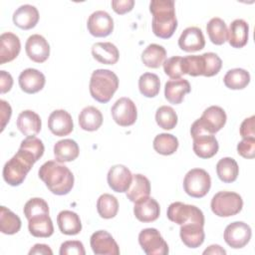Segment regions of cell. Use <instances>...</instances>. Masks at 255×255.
I'll return each mask as SVG.
<instances>
[{
    "mask_svg": "<svg viewBox=\"0 0 255 255\" xmlns=\"http://www.w3.org/2000/svg\"><path fill=\"white\" fill-rule=\"evenodd\" d=\"M38 174L48 189L56 195L68 194L74 186L72 171L58 161H46L41 165Z\"/></svg>",
    "mask_w": 255,
    "mask_h": 255,
    "instance_id": "cell-1",
    "label": "cell"
},
{
    "mask_svg": "<svg viewBox=\"0 0 255 255\" xmlns=\"http://www.w3.org/2000/svg\"><path fill=\"white\" fill-rule=\"evenodd\" d=\"M149 11L152 14V32L161 39L170 38L177 28L174 1L152 0L149 3Z\"/></svg>",
    "mask_w": 255,
    "mask_h": 255,
    "instance_id": "cell-2",
    "label": "cell"
},
{
    "mask_svg": "<svg viewBox=\"0 0 255 255\" xmlns=\"http://www.w3.org/2000/svg\"><path fill=\"white\" fill-rule=\"evenodd\" d=\"M119 88L118 76L107 69L93 72L90 80V94L94 100L106 104L111 101Z\"/></svg>",
    "mask_w": 255,
    "mask_h": 255,
    "instance_id": "cell-3",
    "label": "cell"
},
{
    "mask_svg": "<svg viewBox=\"0 0 255 255\" xmlns=\"http://www.w3.org/2000/svg\"><path fill=\"white\" fill-rule=\"evenodd\" d=\"M35 162V158L30 153L19 148L16 154L3 167L4 180L11 186L20 185Z\"/></svg>",
    "mask_w": 255,
    "mask_h": 255,
    "instance_id": "cell-4",
    "label": "cell"
},
{
    "mask_svg": "<svg viewBox=\"0 0 255 255\" xmlns=\"http://www.w3.org/2000/svg\"><path fill=\"white\" fill-rule=\"evenodd\" d=\"M226 114L218 106L207 108L202 116L196 120L190 128V134L193 137L200 134H213L219 131L226 124Z\"/></svg>",
    "mask_w": 255,
    "mask_h": 255,
    "instance_id": "cell-5",
    "label": "cell"
},
{
    "mask_svg": "<svg viewBox=\"0 0 255 255\" xmlns=\"http://www.w3.org/2000/svg\"><path fill=\"white\" fill-rule=\"evenodd\" d=\"M212 212L219 217H229L239 213L243 207L242 197L232 191H219L211 199Z\"/></svg>",
    "mask_w": 255,
    "mask_h": 255,
    "instance_id": "cell-6",
    "label": "cell"
},
{
    "mask_svg": "<svg viewBox=\"0 0 255 255\" xmlns=\"http://www.w3.org/2000/svg\"><path fill=\"white\" fill-rule=\"evenodd\" d=\"M166 215L170 221L178 225L186 223H196L202 226L204 225V215L198 207L179 201L172 202L168 206Z\"/></svg>",
    "mask_w": 255,
    "mask_h": 255,
    "instance_id": "cell-7",
    "label": "cell"
},
{
    "mask_svg": "<svg viewBox=\"0 0 255 255\" xmlns=\"http://www.w3.org/2000/svg\"><path fill=\"white\" fill-rule=\"evenodd\" d=\"M211 186V178L208 172L202 168L190 169L184 179V191L191 197L201 198L205 196Z\"/></svg>",
    "mask_w": 255,
    "mask_h": 255,
    "instance_id": "cell-8",
    "label": "cell"
},
{
    "mask_svg": "<svg viewBox=\"0 0 255 255\" xmlns=\"http://www.w3.org/2000/svg\"><path fill=\"white\" fill-rule=\"evenodd\" d=\"M138 243L147 255L168 254V245L155 228L142 229L138 234Z\"/></svg>",
    "mask_w": 255,
    "mask_h": 255,
    "instance_id": "cell-9",
    "label": "cell"
},
{
    "mask_svg": "<svg viewBox=\"0 0 255 255\" xmlns=\"http://www.w3.org/2000/svg\"><path fill=\"white\" fill-rule=\"evenodd\" d=\"M252 231L250 226L242 221H235L226 226L224 230L225 242L234 249L243 248L250 241Z\"/></svg>",
    "mask_w": 255,
    "mask_h": 255,
    "instance_id": "cell-10",
    "label": "cell"
},
{
    "mask_svg": "<svg viewBox=\"0 0 255 255\" xmlns=\"http://www.w3.org/2000/svg\"><path fill=\"white\" fill-rule=\"evenodd\" d=\"M114 121L121 127L132 126L137 118L134 103L128 98H120L111 109Z\"/></svg>",
    "mask_w": 255,
    "mask_h": 255,
    "instance_id": "cell-11",
    "label": "cell"
},
{
    "mask_svg": "<svg viewBox=\"0 0 255 255\" xmlns=\"http://www.w3.org/2000/svg\"><path fill=\"white\" fill-rule=\"evenodd\" d=\"M87 27L91 35L95 37H107L114 30V20L106 11H96L88 19Z\"/></svg>",
    "mask_w": 255,
    "mask_h": 255,
    "instance_id": "cell-12",
    "label": "cell"
},
{
    "mask_svg": "<svg viewBox=\"0 0 255 255\" xmlns=\"http://www.w3.org/2000/svg\"><path fill=\"white\" fill-rule=\"evenodd\" d=\"M90 244L96 255H119L120 248L114 237L106 230H99L92 234Z\"/></svg>",
    "mask_w": 255,
    "mask_h": 255,
    "instance_id": "cell-13",
    "label": "cell"
},
{
    "mask_svg": "<svg viewBox=\"0 0 255 255\" xmlns=\"http://www.w3.org/2000/svg\"><path fill=\"white\" fill-rule=\"evenodd\" d=\"M26 54L35 63H43L50 56V45L47 40L39 35H31L25 44Z\"/></svg>",
    "mask_w": 255,
    "mask_h": 255,
    "instance_id": "cell-14",
    "label": "cell"
},
{
    "mask_svg": "<svg viewBox=\"0 0 255 255\" xmlns=\"http://www.w3.org/2000/svg\"><path fill=\"white\" fill-rule=\"evenodd\" d=\"M107 179L109 186L114 191L122 193L127 192L128 189L131 183L132 174L127 166L123 164H116L110 168Z\"/></svg>",
    "mask_w": 255,
    "mask_h": 255,
    "instance_id": "cell-15",
    "label": "cell"
},
{
    "mask_svg": "<svg viewBox=\"0 0 255 255\" xmlns=\"http://www.w3.org/2000/svg\"><path fill=\"white\" fill-rule=\"evenodd\" d=\"M48 128L51 132L57 136L70 134L74 129L71 115L65 110H56L52 112L48 119Z\"/></svg>",
    "mask_w": 255,
    "mask_h": 255,
    "instance_id": "cell-16",
    "label": "cell"
},
{
    "mask_svg": "<svg viewBox=\"0 0 255 255\" xmlns=\"http://www.w3.org/2000/svg\"><path fill=\"white\" fill-rule=\"evenodd\" d=\"M18 82L23 92L27 94H35L44 88L46 79L42 72L36 69L28 68L20 74Z\"/></svg>",
    "mask_w": 255,
    "mask_h": 255,
    "instance_id": "cell-17",
    "label": "cell"
},
{
    "mask_svg": "<svg viewBox=\"0 0 255 255\" xmlns=\"http://www.w3.org/2000/svg\"><path fill=\"white\" fill-rule=\"evenodd\" d=\"M178 46L185 52H196L205 46L203 33L198 27H188L183 30L179 39Z\"/></svg>",
    "mask_w": 255,
    "mask_h": 255,
    "instance_id": "cell-18",
    "label": "cell"
},
{
    "mask_svg": "<svg viewBox=\"0 0 255 255\" xmlns=\"http://www.w3.org/2000/svg\"><path fill=\"white\" fill-rule=\"evenodd\" d=\"M21 43L17 35L5 32L0 36V65L13 61L20 53Z\"/></svg>",
    "mask_w": 255,
    "mask_h": 255,
    "instance_id": "cell-19",
    "label": "cell"
},
{
    "mask_svg": "<svg viewBox=\"0 0 255 255\" xmlns=\"http://www.w3.org/2000/svg\"><path fill=\"white\" fill-rule=\"evenodd\" d=\"M133 213L136 219L141 222H152L159 216V204L154 198L145 197L134 202Z\"/></svg>",
    "mask_w": 255,
    "mask_h": 255,
    "instance_id": "cell-20",
    "label": "cell"
},
{
    "mask_svg": "<svg viewBox=\"0 0 255 255\" xmlns=\"http://www.w3.org/2000/svg\"><path fill=\"white\" fill-rule=\"evenodd\" d=\"M190 91L191 88L189 82L181 78L169 80L164 86L165 99L172 105H179L183 101L184 96L190 93Z\"/></svg>",
    "mask_w": 255,
    "mask_h": 255,
    "instance_id": "cell-21",
    "label": "cell"
},
{
    "mask_svg": "<svg viewBox=\"0 0 255 255\" xmlns=\"http://www.w3.org/2000/svg\"><path fill=\"white\" fill-rule=\"evenodd\" d=\"M39 12L33 5L25 4L17 8L13 14V23L23 30L34 28L39 21Z\"/></svg>",
    "mask_w": 255,
    "mask_h": 255,
    "instance_id": "cell-22",
    "label": "cell"
},
{
    "mask_svg": "<svg viewBox=\"0 0 255 255\" xmlns=\"http://www.w3.org/2000/svg\"><path fill=\"white\" fill-rule=\"evenodd\" d=\"M17 128L26 136L36 135L40 132L42 123L38 114L31 110L23 111L17 118Z\"/></svg>",
    "mask_w": 255,
    "mask_h": 255,
    "instance_id": "cell-23",
    "label": "cell"
},
{
    "mask_svg": "<svg viewBox=\"0 0 255 255\" xmlns=\"http://www.w3.org/2000/svg\"><path fill=\"white\" fill-rule=\"evenodd\" d=\"M28 229L35 237H50L54 233V226L49 213H39L28 219Z\"/></svg>",
    "mask_w": 255,
    "mask_h": 255,
    "instance_id": "cell-24",
    "label": "cell"
},
{
    "mask_svg": "<svg viewBox=\"0 0 255 255\" xmlns=\"http://www.w3.org/2000/svg\"><path fill=\"white\" fill-rule=\"evenodd\" d=\"M193 151L200 158L214 156L219 148L218 141L213 134H200L193 137Z\"/></svg>",
    "mask_w": 255,
    "mask_h": 255,
    "instance_id": "cell-25",
    "label": "cell"
},
{
    "mask_svg": "<svg viewBox=\"0 0 255 255\" xmlns=\"http://www.w3.org/2000/svg\"><path fill=\"white\" fill-rule=\"evenodd\" d=\"M92 55L98 62L106 65H114L119 61L118 48L111 42H99L92 46Z\"/></svg>",
    "mask_w": 255,
    "mask_h": 255,
    "instance_id": "cell-26",
    "label": "cell"
},
{
    "mask_svg": "<svg viewBox=\"0 0 255 255\" xmlns=\"http://www.w3.org/2000/svg\"><path fill=\"white\" fill-rule=\"evenodd\" d=\"M249 26L243 19H236L231 22L228 33L227 40L230 46L233 48H242L247 44L248 41Z\"/></svg>",
    "mask_w": 255,
    "mask_h": 255,
    "instance_id": "cell-27",
    "label": "cell"
},
{
    "mask_svg": "<svg viewBox=\"0 0 255 255\" xmlns=\"http://www.w3.org/2000/svg\"><path fill=\"white\" fill-rule=\"evenodd\" d=\"M182 242L189 248H197L204 241L203 226L196 223H186L180 225L179 230Z\"/></svg>",
    "mask_w": 255,
    "mask_h": 255,
    "instance_id": "cell-28",
    "label": "cell"
},
{
    "mask_svg": "<svg viewBox=\"0 0 255 255\" xmlns=\"http://www.w3.org/2000/svg\"><path fill=\"white\" fill-rule=\"evenodd\" d=\"M79 145L74 139L65 138L59 140L54 145V155L58 162H69L79 156Z\"/></svg>",
    "mask_w": 255,
    "mask_h": 255,
    "instance_id": "cell-29",
    "label": "cell"
},
{
    "mask_svg": "<svg viewBox=\"0 0 255 255\" xmlns=\"http://www.w3.org/2000/svg\"><path fill=\"white\" fill-rule=\"evenodd\" d=\"M57 223L60 231L66 235H77L82 230L79 215L71 210L61 211L57 216Z\"/></svg>",
    "mask_w": 255,
    "mask_h": 255,
    "instance_id": "cell-30",
    "label": "cell"
},
{
    "mask_svg": "<svg viewBox=\"0 0 255 255\" xmlns=\"http://www.w3.org/2000/svg\"><path fill=\"white\" fill-rule=\"evenodd\" d=\"M150 193V182L142 174H133L131 183L127 190V197L131 202H136L140 199L148 197Z\"/></svg>",
    "mask_w": 255,
    "mask_h": 255,
    "instance_id": "cell-31",
    "label": "cell"
},
{
    "mask_svg": "<svg viewBox=\"0 0 255 255\" xmlns=\"http://www.w3.org/2000/svg\"><path fill=\"white\" fill-rule=\"evenodd\" d=\"M103 124V115L99 109L93 106L86 107L79 115L80 128L87 131L99 129Z\"/></svg>",
    "mask_w": 255,
    "mask_h": 255,
    "instance_id": "cell-32",
    "label": "cell"
},
{
    "mask_svg": "<svg viewBox=\"0 0 255 255\" xmlns=\"http://www.w3.org/2000/svg\"><path fill=\"white\" fill-rule=\"evenodd\" d=\"M166 58L165 49L157 44L148 45L141 54V61L144 66L152 69L159 68Z\"/></svg>",
    "mask_w": 255,
    "mask_h": 255,
    "instance_id": "cell-33",
    "label": "cell"
},
{
    "mask_svg": "<svg viewBox=\"0 0 255 255\" xmlns=\"http://www.w3.org/2000/svg\"><path fill=\"white\" fill-rule=\"evenodd\" d=\"M216 172L221 181L231 183L237 179L239 167L234 158L223 157L216 164Z\"/></svg>",
    "mask_w": 255,
    "mask_h": 255,
    "instance_id": "cell-34",
    "label": "cell"
},
{
    "mask_svg": "<svg viewBox=\"0 0 255 255\" xmlns=\"http://www.w3.org/2000/svg\"><path fill=\"white\" fill-rule=\"evenodd\" d=\"M223 82L228 89L242 90L250 83V74L244 69H231L225 74Z\"/></svg>",
    "mask_w": 255,
    "mask_h": 255,
    "instance_id": "cell-35",
    "label": "cell"
},
{
    "mask_svg": "<svg viewBox=\"0 0 255 255\" xmlns=\"http://www.w3.org/2000/svg\"><path fill=\"white\" fill-rule=\"evenodd\" d=\"M206 31L210 41L215 45H222L227 40L228 29L221 18L214 17L210 19L206 25Z\"/></svg>",
    "mask_w": 255,
    "mask_h": 255,
    "instance_id": "cell-36",
    "label": "cell"
},
{
    "mask_svg": "<svg viewBox=\"0 0 255 255\" xmlns=\"http://www.w3.org/2000/svg\"><path fill=\"white\" fill-rule=\"evenodd\" d=\"M21 229V219L5 206L0 208V231L4 234L12 235Z\"/></svg>",
    "mask_w": 255,
    "mask_h": 255,
    "instance_id": "cell-37",
    "label": "cell"
},
{
    "mask_svg": "<svg viewBox=\"0 0 255 255\" xmlns=\"http://www.w3.org/2000/svg\"><path fill=\"white\" fill-rule=\"evenodd\" d=\"M97 210L102 218H114L119 211L118 199L109 193L102 194L97 201Z\"/></svg>",
    "mask_w": 255,
    "mask_h": 255,
    "instance_id": "cell-38",
    "label": "cell"
},
{
    "mask_svg": "<svg viewBox=\"0 0 255 255\" xmlns=\"http://www.w3.org/2000/svg\"><path fill=\"white\" fill-rule=\"evenodd\" d=\"M138 89L142 96L146 98H154L158 95L160 89L158 76L153 73L142 74L138 80Z\"/></svg>",
    "mask_w": 255,
    "mask_h": 255,
    "instance_id": "cell-39",
    "label": "cell"
},
{
    "mask_svg": "<svg viewBox=\"0 0 255 255\" xmlns=\"http://www.w3.org/2000/svg\"><path fill=\"white\" fill-rule=\"evenodd\" d=\"M178 139L170 133H159L153 139V148L162 155H170L176 151Z\"/></svg>",
    "mask_w": 255,
    "mask_h": 255,
    "instance_id": "cell-40",
    "label": "cell"
},
{
    "mask_svg": "<svg viewBox=\"0 0 255 255\" xmlns=\"http://www.w3.org/2000/svg\"><path fill=\"white\" fill-rule=\"evenodd\" d=\"M182 72L192 77L204 76L205 64L202 55H190L182 58Z\"/></svg>",
    "mask_w": 255,
    "mask_h": 255,
    "instance_id": "cell-41",
    "label": "cell"
},
{
    "mask_svg": "<svg viewBox=\"0 0 255 255\" xmlns=\"http://www.w3.org/2000/svg\"><path fill=\"white\" fill-rule=\"evenodd\" d=\"M155 121L159 128L169 130L177 125V115L171 107L161 106L156 110Z\"/></svg>",
    "mask_w": 255,
    "mask_h": 255,
    "instance_id": "cell-42",
    "label": "cell"
},
{
    "mask_svg": "<svg viewBox=\"0 0 255 255\" xmlns=\"http://www.w3.org/2000/svg\"><path fill=\"white\" fill-rule=\"evenodd\" d=\"M19 148L30 153L36 161H38L42 157L45 150L42 140L36 137L35 135L26 136V138L22 140Z\"/></svg>",
    "mask_w": 255,
    "mask_h": 255,
    "instance_id": "cell-43",
    "label": "cell"
},
{
    "mask_svg": "<svg viewBox=\"0 0 255 255\" xmlns=\"http://www.w3.org/2000/svg\"><path fill=\"white\" fill-rule=\"evenodd\" d=\"M24 215L28 219L32 216L39 214V213H49V206L48 203L39 197H34L29 199L24 205Z\"/></svg>",
    "mask_w": 255,
    "mask_h": 255,
    "instance_id": "cell-44",
    "label": "cell"
},
{
    "mask_svg": "<svg viewBox=\"0 0 255 255\" xmlns=\"http://www.w3.org/2000/svg\"><path fill=\"white\" fill-rule=\"evenodd\" d=\"M163 71L164 73L172 80L180 79L183 75L182 72V57L174 56L168 58L163 62Z\"/></svg>",
    "mask_w": 255,
    "mask_h": 255,
    "instance_id": "cell-45",
    "label": "cell"
},
{
    "mask_svg": "<svg viewBox=\"0 0 255 255\" xmlns=\"http://www.w3.org/2000/svg\"><path fill=\"white\" fill-rule=\"evenodd\" d=\"M202 56H203L204 64H205L204 76L212 77V76H215L216 74H218L222 67V61L218 57V55L215 53H212V52H208V53L202 54Z\"/></svg>",
    "mask_w": 255,
    "mask_h": 255,
    "instance_id": "cell-46",
    "label": "cell"
},
{
    "mask_svg": "<svg viewBox=\"0 0 255 255\" xmlns=\"http://www.w3.org/2000/svg\"><path fill=\"white\" fill-rule=\"evenodd\" d=\"M59 253L60 255H85L86 251L81 241L70 240L61 244Z\"/></svg>",
    "mask_w": 255,
    "mask_h": 255,
    "instance_id": "cell-47",
    "label": "cell"
},
{
    "mask_svg": "<svg viewBox=\"0 0 255 255\" xmlns=\"http://www.w3.org/2000/svg\"><path fill=\"white\" fill-rule=\"evenodd\" d=\"M237 152L244 158H253L255 156V137H246L239 141Z\"/></svg>",
    "mask_w": 255,
    "mask_h": 255,
    "instance_id": "cell-48",
    "label": "cell"
},
{
    "mask_svg": "<svg viewBox=\"0 0 255 255\" xmlns=\"http://www.w3.org/2000/svg\"><path fill=\"white\" fill-rule=\"evenodd\" d=\"M133 6H134L133 0H113L112 1L113 10L120 15H123L131 11Z\"/></svg>",
    "mask_w": 255,
    "mask_h": 255,
    "instance_id": "cell-49",
    "label": "cell"
},
{
    "mask_svg": "<svg viewBox=\"0 0 255 255\" xmlns=\"http://www.w3.org/2000/svg\"><path fill=\"white\" fill-rule=\"evenodd\" d=\"M254 122H255L254 116H251L250 118H247L242 122V124L240 126V135L243 138L254 137V135H255Z\"/></svg>",
    "mask_w": 255,
    "mask_h": 255,
    "instance_id": "cell-50",
    "label": "cell"
},
{
    "mask_svg": "<svg viewBox=\"0 0 255 255\" xmlns=\"http://www.w3.org/2000/svg\"><path fill=\"white\" fill-rule=\"evenodd\" d=\"M0 113H1V131L5 128L7 123H9L11 115H12V109L11 106L4 100L0 101Z\"/></svg>",
    "mask_w": 255,
    "mask_h": 255,
    "instance_id": "cell-51",
    "label": "cell"
},
{
    "mask_svg": "<svg viewBox=\"0 0 255 255\" xmlns=\"http://www.w3.org/2000/svg\"><path fill=\"white\" fill-rule=\"evenodd\" d=\"M13 86L12 76L6 71H0V90L1 94H5L11 90Z\"/></svg>",
    "mask_w": 255,
    "mask_h": 255,
    "instance_id": "cell-52",
    "label": "cell"
},
{
    "mask_svg": "<svg viewBox=\"0 0 255 255\" xmlns=\"http://www.w3.org/2000/svg\"><path fill=\"white\" fill-rule=\"evenodd\" d=\"M34 254H45V255H52L53 251L52 249L46 245V244H35L32 249L29 251V255H34Z\"/></svg>",
    "mask_w": 255,
    "mask_h": 255,
    "instance_id": "cell-53",
    "label": "cell"
},
{
    "mask_svg": "<svg viewBox=\"0 0 255 255\" xmlns=\"http://www.w3.org/2000/svg\"><path fill=\"white\" fill-rule=\"evenodd\" d=\"M203 254H226V251L219 245H210L203 251Z\"/></svg>",
    "mask_w": 255,
    "mask_h": 255,
    "instance_id": "cell-54",
    "label": "cell"
}]
</instances>
